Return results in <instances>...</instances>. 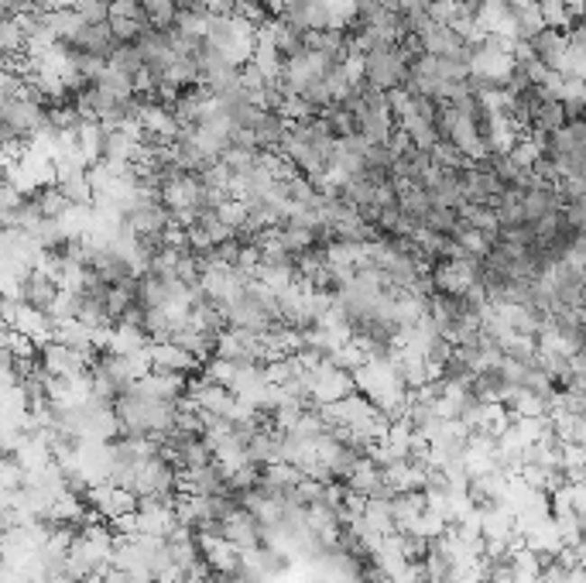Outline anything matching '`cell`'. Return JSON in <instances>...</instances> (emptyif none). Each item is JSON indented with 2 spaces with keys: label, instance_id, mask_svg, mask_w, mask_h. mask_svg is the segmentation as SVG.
I'll use <instances>...</instances> for the list:
<instances>
[{
  "label": "cell",
  "instance_id": "6",
  "mask_svg": "<svg viewBox=\"0 0 586 583\" xmlns=\"http://www.w3.org/2000/svg\"><path fill=\"white\" fill-rule=\"evenodd\" d=\"M528 51H532V59H538L545 69H563L566 62V51H569V34L563 28H555V24H545L542 32L535 34L532 42H525Z\"/></svg>",
  "mask_w": 586,
  "mask_h": 583
},
{
  "label": "cell",
  "instance_id": "3",
  "mask_svg": "<svg viewBox=\"0 0 586 583\" xmlns=\"http://www.w3.org/2000/svg\"><path fill=\"white\" fill-rule=\"evenodd\" d=\"M189 398L199 405V412H206V415H220V419H230L233 422V412H237V394L230 392L226 384L220 381H209V377H196L189 388Z\"/></svg>",
  "mask_w": 586,
  "mask_h": 583
},
{
  "label": "cell",
  "instance_id": "4",
  "mask_svg": "<svg viewBox=\"0 0 586 583\" xmlns=\"http://www.w3.org/2000/svg\"><path fill=\"white\" fill-rule=\"evenodd\" d=\"M230 484H226V470L213 460L206 467H189V470H179V495H199V497H216L226 495Z\"/></svg>",
  "mask_w": 586,
  "mask_h": 583
},
{
  "label": "cell",
  "instance_id": "9",
  "mask_svg": "<svg viewBox=\"0 0 586 583\" xmlns=\"http://www.w3.org/2000/svg\"><path fill=\"white\" fill-rule=\"evenodd\" d=\"M141 7H144L148 24H155V28H161V32H169V28L175 24V17H179L175 0H141Z\"/></svg>",
  "mask_w": 586,
  "mask_h": 583
},
{
  "label": "cell",
  "instance_id": "10",
  "mask_svg": "<svg viewBox=\"0 0 586 583\" xmlns=\"http://www.w3.org/2000/svg\"><path fill=\"white\" fill-rule=\"evenodd\" d=\"M49 583H83V580H76L72 573H66V569H62V573H59V577H52Z\"/></svg>",
  "mask_w": 586,
  "mask_h": 583
},
{
  "label": "cell",
  "instance_id": "2",
  "mask_svg": "<svg viewBox=\"0 0 586 583\" xmlns=\"http://www.w3.org/2000/svg\"><path fill=\"white\" fill-rule=\"evenodd\" d=\"M18 299L21 302H28L32 309H38V312L55 316V306H59V299H62V285H59L45 268H32V272L18 282Z\"/></svg>",
  "mask_w": 586,
  "mask_h": 583
},
{
  "label": "cell",
  "instance_id": "5",
  "mask_svg": "<svg viewBox=\"0 0 586 583\" xmlns=\"http://www.w3.org/2000/svg\"><path fill=\"white\" fill-rule=\"evenodd\" d=\"M220 535H224L226 542H233L241 552H251V549H261L264 525L254 518V512H247V508H233V512L220 522Z\"/></svg>",
  "mask_w": 586,
  "mask_h": 583
},
{
  "label": "cell",
  "instance_id": "8",
  "mask_svg": "<svg viewBox=\"0 0 586 583\" xmlns=\"http://www.w3.org/2000/svg\"><path fill=\"white\" fill-rule=\"evenodd\" d=\"M426 512H429V495L426 491H405V495L391 497V514H395L398 532H412Z\"/></svg>",
  "mask_w": 586,
  "mask_h": 583
},
{
  "label": "cell",
  "instance_id": "7",
  "mask_svg": "<svg viewBox=\"0 0 586 583\" xmlns=\"http://www.w3.org/2000/svg\"><path fill=\"white\" fill-rule=\"evenodd\" d=\"M148 354L155 360V371H179V375H189V371H203V360L196 357L192 350H186L182 343L165 340V343H151Z\"/></svg>",
  "mask_w": 586,
  "mask_h": 583
},
{
  "label": "cell",
  "instance_id": "1",
  "mask_svg": "<svg viewBox=\"0 0 586 583\" xmlns=\"http://www.w3.org/2000/svg\"><path fill=\"white\" fill-rule=\"evenodd\" d=\"M357 392V381H353V371H343L336 367L333 360H323L309 367V394H312V405H333L340 402L346 394Z\"/></svg>",
  "mask_w": 586,
  "mask_h": 583
}]
</instances>
